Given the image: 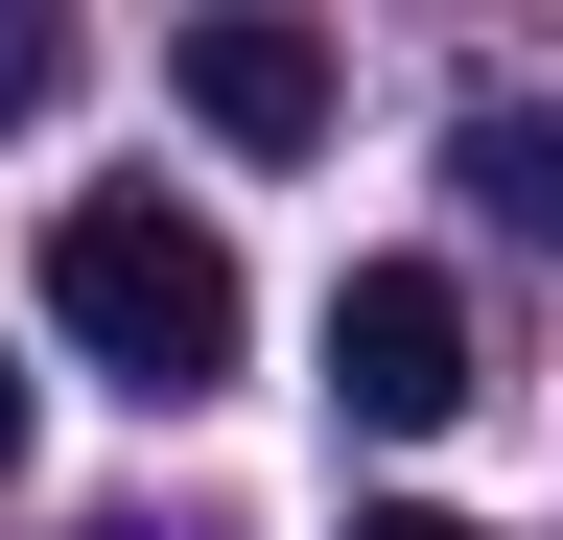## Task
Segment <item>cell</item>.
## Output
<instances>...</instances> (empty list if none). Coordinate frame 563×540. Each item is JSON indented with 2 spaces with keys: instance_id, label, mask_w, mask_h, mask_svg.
<instances>
[{
  "instance_id": "obj_6",
  "label": "cell",
  "mask_w": 563,
  "mask_h": 540,
  "mask_svg": "<svg viewBox=\"0 0 563 540\" xmlns=\"http://www.w3.org/2000/svg\"><path fill=\"white\" fill-rule=\"evenodd\" d=\"M352 540H470V517H422V494H376V517H352Z\"/></svg>"
},
{
  "instance_id": "obj_2",
  "label": "cell",
  "mask_w": 563,
  "mask_h": 540,
  "mask_svg": "<svg viewBox=\"0 0 563 540\" xmlns=\"http://www.w3.org/2000/svg\"><path fill=\"white\" fill-rule=\"evenodd\" d=\"M329 399L376 447L470 423V283H446V258H352V283H329Z\"/></svg>"
},
{
  "instance_id": "obj_1",
  "label": "cell",
  "mask_w": 563,
  "mask_h": 540,
  "mask_svg": "<svg viewBox=\"0 0 563 540\" xmlns=\"http://www.w3.org/2000/svg\"><path fill=\"white\" fill-rule=\"evenodd\" d=\"M47 329H70L118 399H211L258 306H235V235H211V212H165V188H95V212H47Z\"/></svg>"
},
{
  "instance_id": "obj_3",
  "label": "cell",
  "mask_w": 563,
  "mask_h": 540,
  "mask_svg": "<svg viewBox=\"0 0 563 540\" xmlns=\"http://www.w3.org/2000/svg\"><path fill=\"white\" fill-rule=\"evenodd\" d=\"M165 95H188L235 165H306V142H329V24H282V0H211V24L165 47Z\"/></svg>"
},
{
  "instance_id": "obj_4",
  "label": "cell",
  "mask_w": 563,
  "mask_h": 540,
  "mask_svg": "<svg viewBox=\"0 0 563 540\" xmlns=\"http://www.w3.org/2000/svg\"><path fill=\"white\" fill-rule=\"evenodd\" d=\"M446 188H470L493 235L563 258V95H470V118H446Z\"/></svg>"
},
{
  "instance_id": "obj_5",
  "label": "cell",
  "mask_w": 563,
  "mask_h": 540,
  "mask_svg": "<svg viewBox=\"0 0 563 540\" xmlns=\"http://www.w3.org/2000/svg\"><path fill=\"white\" fill-rule=\"evenodd\" d=\"M47 95H70V24H47V0H0V142H24Z\"/></svg>"
},
{
  "instance_id": "obj_7",
  "label": "cell",
  "mask_w": 563,
  "mask_h": 540,
  "mask_svg": "<svg viewBox=\"0 0 563 540\" xmlns=\"http://www.w3.org/2000/svg\"><path fill=\"white\" fill-rule=\"evenodd\" d=\"M0 470H24V353H0Z\"/></svg>"
}]
</instances>
